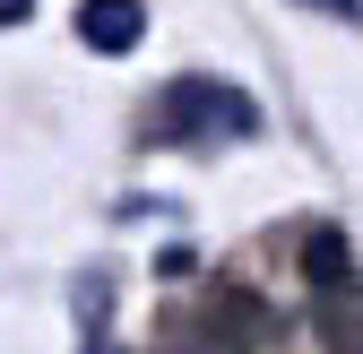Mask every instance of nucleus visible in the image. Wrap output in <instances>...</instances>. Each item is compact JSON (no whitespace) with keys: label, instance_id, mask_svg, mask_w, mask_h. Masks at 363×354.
Returning <instances> with one entry per match:
<instances>
[{"label":"nucleus","instance_id":"nucleus-6","mask_svg":"<svg viewBox=\"0 0 363 354\" xmlns=\"http://www.w3.org/2000/svg\"><path fill=\"white\" fill-rule=\"evenodd\" d=\"M320 9H337L346 26H363V0H320Z\"/></svg>","mask_w":363,"mask_h":354},{"label":"nucleus","instance_id":"nucleus-3","mask_svg":"<svg viewBox=\"0 0 363 354\" xmlns=\"http://www.w3.org/2000/svg\"><path fill=\"white\" fill-rule=\"evenodd\" d=\"M320 337L337 354H363V285L354 277H329L320 285Z\"/></svg>","mask_w":363,"mask_h":354},{"label":"nucleus","instance_id":"nucleus-2","mask_svg":"<svg viewBox=\"0 0 363 354\" xmlns=\"http://www.w3.org/2000/svg\"><path fill=\"white\" fill-rule=\"evenodd\" d=\"M78 43L86 52H139L147 43V0H78Z\"/></svg>","mask_w":363,"mask_h":354},{"label":"nucleus","instance_id":"nucleus-5","mask_svg":"<svg viewBox=\"0 0 363 354\" xmlns=\"http://www.w3.org/2000/svg\"><path fill=\"white\" fill-rule=\"evenodd\" d=\"M35 18V0H0V26H26Z\"/></svg>","mask_w":363,"mask_h":354},{"label":"nucleus","instance_id":"nucleus-4","mask_svg":"<svg viewBox=\"0 0 363 354\" xmlns=\"http://www.w3.org/2000/svg\"><path fill=\"white\" fill-rule=\"evenodd\" d=\"M303 277H311V285H329V277H346V234H329V225L311 234V242H303Z\"/></svg>","mask_w":363,"mask_h":354},{"label":"nucleus","instance_id":"nucleus-1","mask_svg":"<svg viewBox=\"0 0 363 354\" xmlns=\"http://www.w3.org/2000/svg\"><path fill=\"white\" fill-rule=\"evenodd\" d=\"M251 130H259V104L225 78H173L147 113L156 147H216V139H251Z\"/></svg>","mask_w":363,"mask_h":354}]
</instances>
